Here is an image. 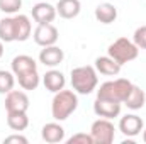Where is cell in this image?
Instances as JSON below:
<instances>
[{
    "label": "cell",
    "instance_id": "d6986e66",
    "mask_svg": "<svg viewBox=\"0 0 146 144\" xmlns=\"http://www.w3.org/2000/svg\"><path fill=\"white\" fill-rule=\"evenodd\" d=\"M145 104H146L145 90H141V87H138V85H133L127 98L124 100V105L127 108H131V110H139V108L145 107Z\"/></svg>",
    "mask_w": 146,
    "mask_h": 144
},
{
    "label": "cell",
    "instance_id": "6da1fadb",
    "mask_svg": "<svg viewBox=\"0 0 146 144\" xmlns=\"http://www.w3.org/2000/svg\"><path fill=\"white\" fill-rule=\"evenodd\" d=\"M72 88L78 95H88L92 93L99 85V76L95 66H76L70 73Z\"/></svg>",
    "mask_w": 146,
    "mask_h": 144
},
{
    "label": "cell",
    "instance_id": "ba28073f",
    "mask_svg": "<svg viewBox=\"0 0 146 144\" xmlns=\"http://www.w3.org/2000/svg\"><path fill=\"white\" fill-rule=\"evenodd\" d=\"M29 97L22 90H10L5 93V110L7 112H27Z\"/></svg>",
    "mask_w": 146,
    "mask_h": 144
},
{
    "label": "cell",
    "instance_id": "4fadbf2b",
    "mask_svg": "<svg viewBox=\"0 0 146 144\" xmlns=\"http://www.w3.org/2000/svg\"><path fill=\"white\" fill-rule=\"evenodd\" d=\"M42 85H44V88H46L48 92L56 93V92H60V90L65 88L66 78H65V75H63L61 71L51 68L49 71L44 73V76H42Z\"/></svg>",
    "mask_w": 146,
    "mask_h": 144
},
{
    "label": "cell",
    "instance_id": "83f0119b",
    "mask_svg": "<svg viewBox=\"0 0 146 144\" xmlns=\"http://www.w3.org/2000/svg\"><path fill=\"white\" fill-rule=\"evenodd\" d=\"M2 56H3V42L0 41V58H2Z\"/></svg>",
    "mask_w": 146,
    "mask_h": 144
},
{
    "label": "cell",
    "instance_id": "7402d4cb",
    "mask_svg": "<svg viewBox=\"0 0 146 144\" xmlns=\"http://www.w3.org/2000/svg\"><path fill=\"white\" fill-rule=\"evenodd\" d=\"M0 41L2 42H14L15 41L14 17H3L0 20Z\"/></svg>",
    "mask_w": 146,
    "mask_h": 144
},
{
    "label": "cell",
    "instance_id": "9a60e30c",
    "mask_svg": "<svg viewBox=\"0 0 146 144\" xmlns=\"http://www.w3.org/2000/svg\"><path fill=\"white\" fill-rule=\"evenodd\" d=\"M95 70L97 73H100V75H106V76H117L119 73H121V65L117 63V61H114L112 58H110L109 54L107 56H99L97 59H95Z\"/></svg>",
    "mask_w": 146,
    "mask_h": 144
},
{
    "label": "cell",
    "instance_id": "8fae6325",
    "mask_svg": "<svg viewBox=\"0 0 146 144\" xmlns=\"http://www.w3.org/2000/svg\"><path fill=\"white\" fill-rule=\"evenodd\" d=\"M63 59H65V53H63V49H60L56 44L46 46V48H42L41 53H39V63L44 65V66H48V68H56Z\"/></svg>",
    "mask_w": 146,
    "mask_h": 144
},
{
    "label": "cell",
    "instance_id": "44dd1931",
    "mask_svg": "<svg viewBox=\"0 0 146 144\" xmlns=\"http://www.w3.org/2000/svg\"><path fill=\"white\" fill-rule=\"evenodd\" d=\"M15 80L19 81V87L22 90H36L41 83V76L37 70H33V71H27V73H22L19 76H15Z\"/></svg>",
    "mask_w": 146,
    "mask_h": 144
},
{
    "label": "cell",
    "instance_id": "5b68a950",
    "mask_svg": "<svg viewBox=\"0 0 146 144\" xmlns=\"http://www.w3.org/2000/svg\"><path fill=\"white\" fill-rule=\"evenodd\" d=\"M90 136L94 139V144H112L115 139V127L110 119L99 117L90 127Z\"/></svg>",
    "mask_w": 146,
    "mask_h": 144
},
{
    "label": "cell",
    "instance_id": "e0dca14e",
    "mask_svg": "<svg viewBox=\"0 0 146 144\" xmlns=\"http://www.w3.org/2000/svg\"><path fill=\"white\" fill-rule=\"evenodd\" d=\"M82 10L80 0H58L56 3V12L63 19H75Z\"/></svg>",
    "mask_w": 146,
    "mask_h": 144
},
{
    "label": "cell",
    "instance_id": "9c48e42d",
    "mask_svg": "<svg viewBox=\"0 0 146 144\" xmlns=\"http://www.w3.org/2000/svg\"><path fill=\"white\" fill-rule=\"evenodd\" d=\"M31 15H33V19L37 24H51L56 19L58 12H56L54 5H51L46 0H42V2H37L36 5L31 9Z\"/></svg>",
    "mask_w": 146,
    "mask_h": 144
},
{
    "label": "cell",
    "instance_id": "f1b7e54d",
    "mask_svg": "<svg viewBox=\"0 0 146 144\" xmlns=\"http://www.w3.org/2000/svg\"><path fill=\"white\" fill-rule=\"evenodd\" d=\"M143 141H145V143H146V127H145V129H143Z\"/></svg>",
    "mask_w": 146,
    "mask_h": 144
},
{
    "label": "cell",
    "instance_id": "8992f818",
    "mask_svg": "<svg viewBox=\"0 0 146 144\" xmlns=\"http://www.w3.org/2000/svg\"><path fill=\"white\" fill-rule=\"evenodd\" d=\"M33 37H34V42L37 46L46 48V46H53V44L58 42L60 32L53 24H37Z\"/></svg>",
    "mask_w": 146,
    "mask_h": 144
},
{
    "label": "cell",
    "instance_id": "52a82bcc",
    "mask_svg": "<svg viewBox=\"0 0 146 144\" xmlns=\"http://www.w3.org/2000/svg\"><path fill=\"white\" fill-rule=\"evenodd\" d=\"M143 129H145V122L136 114H126L119 120V131L126 137H136L138 134H141Z\"/></svg>",
    "mask_w": 146,
    "mask_h": 144
},
{
    "label": "cell",
    "instance_id": "d4e9b609",
    "mask_svg": "<svg viewBox=\"0 0 146 144\" xmlns=\"http://www.w3.org/2000/svg\"><path fill=\"white\" fill-rule=\"evenodd\" d=\"M133 42L139 48V49H146V26H139L134 34H133Z\"/></svg>",
    "mask_w": 146,
    "mask_h": 144
},
{
    "label": "cell",
    "instance_id": "2e32d148",
    "mask_svg": "<svg viewBox=\"0 0 146 144\" xmlns=\"http://www.w3.org/2000/svg\"><path fill=\"white\" fill-rule=\"evenodd\" d=\"M12 66V73L15 76L22 75V73H27V71H33V70H37V63L33 56H27V54H19L12 59L10 63Z\"/></svg>",
    "mask_w": 146,
    "mask_h": 144
},
{
    "label": "cell",
    "instance_id": "4316f807",
    "mask_svg": "<svg viewBox=\"0 0 146 144\" xmlns=\"http://www.w3.org/2000/svg\"><path fill=\"white\" fill-rule=\"evenodd\" d=\"M3 143H5V144H10V143H21V144H27V137H24V136H21V134H12V136H9V137H5V139H3Z\"/></svg>",
    "mask_w": 146,
    "mask_h": 144
},
{
    "label": "cell",
    "instance_id": "ac0fdd59",
    "mask_svg": "<svg viewBox=\"0 0 146 144\" xmlns=\"http://www.w3.org/2000/svg\"><path fill=\"white\" fill-rule=\"evenodd\" d=\"M94 14H95V19L100 24H106V26L115 22V19H117V9H115L114 3H109V2H104L100 5H97Z\"/></svg>",
    "mask_w": 146,
    "mask_h": 144
},
{
    "label": "cell",
    "instance_id": "7a4b0ae2",
    "mask_svg": "<svg viewBox=\"0 0 146 144\" xmlns=\"http://www.w3.org/2000/svg\"><path fill=\"white\" fill-rule=\"evenodd\" d=\"M78 108V97L75 90H60L54 93L51 102V115L54 120H66L73 112Z\"/></svg>",
    "mask_w": 146,
    "mask_h": 144
},
{
    "label": "cell",
    "instance_id": "484cf974",
    "mask_svg": "<svg viewBox=\"0 0 146 144\" xmlns=\"http://www.w3.org/2000/svg\"><path fill=\"white\" fill-rule=\"evenodd\" d=\"M68 144H94V139H92V136L90 134H87V132H76V134H73L72 137L66 141Z\"/></svg>",
    "mask_w": 146,
    "mask_h": 144
},
{
    "label": "cell",
    "instance_id": "277c9868",
    "mask_svg": "<svg viewBox=\"0 0 146 144\" xmlns=\"http://www.w3.org/2000/svg\"><path fill=\"white\" fill-rule=\"evenodd\" d=\"M107 54H109L114 61H117L122 66V65L131 63V61H134L138 58L139 48L133 41H129L127 37H119V39H115L109 48H107Z\"/></svg>",
    "mask_w": 146,
    "mask_h": 144
},
{
    "label": "cell",
    "instance_id": "5bb4252c",
    "mask_svg": "<svg viewBox=\"0 0 146 144\" xmlns=\"http://www.w3.org/2000/svg\"><path fill=\"white\" fill-rule=\"evenodd\" d=\"M14 26H15V41L24 42L33 34V24L27 15L24 14H15L14 15Z\"/></svg>",
    "mask_w": 146,
    "mask_h": 144
},
{
    "label": "cell",
    "instance_id": "7c38bea8",
    "mask_svg": "<svg viewBox=\"0 0 146 144\" xmlns=\"http://www.w3.org/2000/svg\"><path fill=\"white\" fill-rule=\"evenodd\" d=\"M41 137H42V141H46L49 144L63 143L65 141V129H63L61 124H58V120L56 122H48L41 129Z\"/></svg>",
    "mask_w": 146,
    "mask_h": 144
},
{
    "label": "cell",
    "instance_id": "30bf717a",
    "mask_svg": "<svg viewBox=\"0 0 146 144\" xmlns=\"http://www.w3.org/2000/svg\"><path fill=\"white\" fill-rule=\"evenodd\" d=\"M121 102H114V100H106V98H97L94 102V112L97 117H104V119H115L121 115Z\"/></svg>",
    "mask_w": 146,
    "mask_h": 144
},
{
    "label": "cell",
    "instance_id": "cb8c5ba5",
    "mask_svg": "<svg viewBox=\"0 0 146 144\" xmlns=\"http://www.w3.org/2000/svg\"><path fill=\"white\" fill-rule=\"evenodd\" d=\"M22 7V0H0V10L9 15H15Z\"/></svg>",
    "mask_w": 146,
    "mask_h": 144
},
{
    "label": "cell",
    "instance_id": "603a6c76",
    "mask_svg": "<svg viewBox=\"0 0 146 144\" xmlns=\"http://www.w3.org/2000/svg\"><path fill=\"white\" fill-rule=\"evenodd\" d=\"M14 85H15V75L7 70H0V93L2 95L9 93L10 90H14Z\"/></svg>",
    "mask_w": 146,
    "mask_h": 144
},
{
    "label": "cell",
    "instance_id": "ffe728a7",
    "mask_svg": "<svg viewBox=\"0 0 146 144\" xmlns=\"http://www.w3.org/2000/svg\"><path fill=\"white\" fill-rule=\"evenodd\" d=\"M7 126L15 132L26 131L29 126L27 112H7Z\"/></svg>",
    "mask_w": 146,
    "mask_h": 144
},
{
    "label": "cell",
    "instance_id": "3957f363",
    "mask_svg": "<svg viewBox=\"0 0 146 144\" xmlns=\"http://www.w3.org/2000/svg\"><path fill=\"white\" fill-rule=\"evenodd\" d=\"M134 83H131L126 78H115L109 80L106 83H102L97 90V98H106V100H114V102H121L124 104V100L127 98L131 88Z\"/></svg>",
    "mask_w": 146,
    "mask_h": 144
},
{
    "label": "cell",
    "instance_id": "f546056e",
    "mask_svg": "<svg viewBox=\"0 0 146 144\" xmlns=\"http://www.w3.org/2000/svg\"><path fill=\"white\" fill-rule=\"evenodd\" d=\"M36 2H42V0H36Z\"/></svg>",
    "mask_w": 146,
    "mask_h": 144
}]
</instances>
